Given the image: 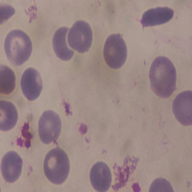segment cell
Listing matches in <instances>:
<instances>
[{
    "label": "cell",
    "instance_id": "obj_8",
    "mask_svg": "<svg viewBox=\"0 0 192 192\" xmlns=\"http://www.w3.org/2000/svg\"><path fill=\"white\" fill-rule=\"evenodd\" d=\"M192 92L187 91L179 93L172 104L173 114L178 121L185 126L192 124Z\"/></svg>",
    "mask_w": 192,
    "mask_h": 192
},
{
    "label": "cell",
    "instance_id": "obj_5",
    "mask_svg": "<svg viewBox=\"0 0 192 192\" xmlns=\"http://www.w3.org/2000/svg\"><path fill=\"white\" fill-rule=\"evenodd\" d=\"M39 136L45 144L56 141L60 135L62 122L59 116L54 111L48 110L40 116L38 126Z\"/></svg>",
    "mask_w": 192,
    "mask_h": 192
},
{
    "label": "cell",
    "instance_id": "obj_12",
    "mask_svg": "<svg viewBox=\"0 0 192 192\" xmlns=\"http://www.w3.org/2000/svg\"><path fill=\"white\" fill-rule=\"evenodd\" d=\"M68 28L61 27L55 33L52 39V46L57 56L63 61H68L73 56L74 52L67 46L66 35Z\"/></svg>",
    "mask_w": 192,
    "mask_h": 192
},
{
    "label": "cell",
    "instance_id": "obj_14",
    "mask_svg": "<svg viewBox=\"0 0 192 192\" xmlns=\"http://www.w3.org/2000/svg\"><path fill=\"white\" fill-rule=\"evenodd\" d=\"M16 78L14 71L8 66L1 65L0 66V93L8 95L14 90Z\"/></svg>",
    "mask_w": 192,
    "mask_h": 192
},
{
    "label": "cell",
    "instance_id": "obj_9",
    "mask_svg": "<svg viewBox=\"0 0 192 192\" xmlns=\"http://www.w3.org/2000/svg\"><path fill=\"white\" fill-rule=\"evenodd\" d=\"M22 165V159L16 152L10 151L6 153L1 164V172L5 181L9 183L15 182L21 175Z\"/></svg>",
    "mask_w": 192,
    "mask_h": 192
},
{
    "label": "cell",
    "instance_id": "obj_1",
    "mask_svg": "<svg viewBox=\"0 0 192 192\" xmlns=\"http://www.w3.org/2000/svg\"><path fill=\"white\" fill-rule=\"evenodd\" d=\"M151 88L158 96L170 97L176 88V72L172 62L168 58H156L151 65L149 74Z\"/></svg>",
    "mask_w": 192,
    "mask_h": 192
},
{
    "label": "cell",
    "instance_id": "obj_10",
    "mask_svg": "<svg viewBox=\"0 0 192 192\" xmlns=\"http://www.w3.org/2000/svg\"><path fill=\"white\" fill-rule=\"evenodd\" d=\"M89 177L92 185L96 191H106L110 188L111 173L110 168L104 162L99 161L95 163L91 169Z\"/></svg>",
    "mask_w": 192,
    "mask_h": 192
},
{
    "label": "cell",
    "instance_id": "obj_11",
    "mask_svg": "<svg viewBox=\"0 0 192 192\" xmlns=\"http://www.w3.org/2000/svg\"><path fill=\"white\" fill-rule=\"evenodd\" d=\"M174 16V11L167 7L150 8L143 14L140 23L143 27L162 24L170 21Z\"/></svg>",
    "mask_w": 192,
    "mask_h": 192
},
{
    "label": "cell",
    "instance_id": "obj_15",
    "mask_svg": "<svg viewBox=\"0 0 192 192\" xmlns=\"http://www.w3.org/2000/svg\"><path fill=\"white\" fill-rule=\"evenodd\" d=\"M149 192H174L170 183L164 178H158L152 182L149 188Z\"/></svg>",
    "mask_w": 192,
    "mask_h": 192
},
{
    "label": "cell",
    "instance_id": "obj_7",
    "mask_svg": "<svg viewBox=\"0 0 192 192\" xmlns=\"http://www.w3.org/2000/svg\"><path fill=\"white\" fill-rule=\"evenodd\" d=\"M21 89L24 95L29 101L37 99L43 89L42 80L39 73L29 68L23 73L20 81Z\"/></svg>",
    "mask_w": 192,
    "mask_h": 192
},
{
    "label": "cell",
    "instance_id": "obj_4",
    "mask_svg": "<svg viewBox=\"0 0 192 192\" xmlns=\"http://www.w3.org/2000/svg\"><path fill=\"white\" fill-rule=\"evenodd\" d=\"M103 55L106 62L110 68L117 69L123 65L126 60L127 49L121 34H113L107 37L104 46Z\"/></svg>",
    "mask_w": 192,
    "mask_h": 192
},
{
    "label": "cell",
    "instance_id": "obj_6",
    "mask_svg": "<svg viewBox=\"0 0 192 192\" xmlns=\"http://www.w3.org/2000/svg\"><path fill=\"white\" fill-rule=\"evenodd\" d=\"M68 38V44L72 48L79 53L87 52L92 41L90 26L83 20L75 22L70 29Z\"/></svg>",
    "mask_w": 192,
    "mask_h": 192
},
{
    "label": "cell",
    "instance_id": "obj_2",
    "mask_svg": "<svg viewBox=\"0 0 192 192\" xmlns=\"http://www.w3.org/2000/svg\"><path fill=\"white\" fill-rule=\"evenodd\" d=\"M4 48L7 57L13 65L18 66L23 64L30 57L32 44L29 36L19 29L12 30L7 35Z\"/></svg>",
    "mask_w": 192,
    "mask_h": 192
},
{
    "label": "cell",
    "instance_id": "obj_13",
    "mask_svg": "<svg viewBox=\"0 0 192 192\" xmlns=\"http://www.w3.org/2000/svg\"><path fill=\"white\" fill-rule=\"evenodd\" d=\"M18 113L14 105L11 102L0 101V128L2 131L11 130L18 120Z\"/></svg>",
    "mask_w": 192,
    "mask_h": 192
},
{
    "label": "cell",
    "instance_id": "obj_3",
    "mask_svg": "<svg viewBox=\"0 0 192 192\" xmlns=\"http://www.w3.org/2000/svg\"><path fill=\"white\" fill-rule=\"evenodd\" d=\"M70 169L69 158L61 148H54L46 155L44 161V172L52 183L57 185L63 183L68 176Z\"/></svg>",
    "mask_w": 192,
    "mask_h": 192
}]
</instances>
